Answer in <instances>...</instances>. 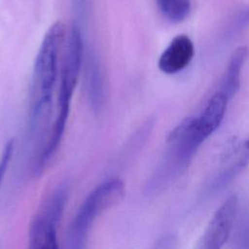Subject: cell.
Segmentation results:
<instances>
[{
    "mask_svg": "<svg viewBox=\"0 0 249 249\" xmlns=\"http://www.w3.org/2000/svg\"><path fill=\"white\" fill-rule=\"evenodd\" d=\"M249 23V10L242 13L237 20V24L240 25H247Z\"/></svg>",
    "mask_w": 249,
    "mask_h": 249,
    "instance_id": "8fae6325",
    "label": "cell"
},
{
    "mask_svg": "<svg viewBox=\"0 0 249 249\" xmlns=\"http://www.w3.org/2000/svg\"><path fill=\"white\" fill-rule=\"evenodd\" d=\"M164 18L173 23L183 21L191 12L190 0H156Z\"/></svg>",
    "mask_w": 249,
    "mask_h": 249,
    "instance_id": "ba28073f",
    "label": "cell"
},
{
    "mask_svg": "<svg viewBox=\"0 0 249 249\" xmlns=\"http://www.w3.org/2000/svg\"><path fill=\"white\" fill-rule=\"evenodd\" d=\"M124 194V184L120 179H110L95 187L83 201L68 227L65 235L66 247H86L89 232L96 218L119 203Z\"/></svg>",
    "mask_w": 249,
    "mask_h": 249,
    "instance_id": "3957f363",
    "label": "cell"
},
{
    "mask_svg": "<svg viewBox=\"0 0 249 249\" xmlns=\"http://www.w3.org/2000/svg\"><path fill=\"white\" fill-rule=\"evenodd\" d=\"M237 196L231 195L216 210L205 231L197 240L196 249H219L229 239L237 212Z\"/></svg>",
    "mask_w": 249,
    "mask_h": 249,
    "instance_id": "5b68a950",
    "label": "cell"
},
{
    "mask_svg": "<svg viewBox=\"0 0 249 249\" xmlns=\"http://www.w3.org/2000/svg\"><path fill=\"white\" fill-rule=\"evenodd\" d=\"M68 191L64 185L56 187L42 202L29 226V247L34 249H55L57 225L61 219Z\"/></svg>",
    "mask_w": 249,
    "mask_h": 249,
    "instance_id": "277c9868",
    "label": "cell"
},
{
    "mask_svg": "<svg viewBox=\"0 0 249 249\" xmlns=\"http://www.w3.org/2000/svg\"><path fill=\"white\" fill-rule=\"evenodd\" d=\"M195 48L192 40L184 34L172 39L159 58L158 66L165 74L182 71L193 59Z\"/></svg>",
    "mask_w": 249,
    "mask_h": 249,
    "instance_id": "8992f818",
    "label": "cell"
},
{
    "mask_svg": "<svg viewBox=\"0 0 249 249\" xmlns=\"http://www.w3.org/2000/svg\"><path fill=\"white\" fill-rule=\"evenodd\" d=\"M249 163V136L245 139L240 147V154L236 163V167L243 168Z\"/></svg>",
    "mask_w": 249,
    "mask_h": 249,
    "instance_id": "30bf717a",
    "label": "cell"
},
{
    "mask_svg": "<svg viewBox=\"0 0 249 249\" xmlns=\"http://www.w3.org/2000/svg\"><path fill=\"white\" fill-rule=\"evenodd\" d=\"M14 148H15V142L14 140H11L7 143V145L5 146L3 153L1 155L0 158V186L2 183V180L6 174V171L8 169L10 160L12 159L13 153H14Z\"/></svg>",
    "mask_w": 249,
    "mask_h": 249,
    "instance_id": "9c48e42d",
    "label": "cell"
},
{
    "mask_svg": "<svg viewBox=\"0 0 249 249\" xmlns=\"http://www.w3.org/2000/svg\"><path fill=\"white\" fill-rule=\"evenodd\" d=\"M67 32L61 21L47 30L37 53L29 91L28 135L33 145L31 165L34 164L47 142L51 125L53 100L58 84L62 54Z\"/></svg>",
    "mask_w": 249,
    "mask_h": 249,
    "instance_id": "6da1fadb",
    "label": "cell"
},
{
    "mask_svg": "<svg viewBox=\"0 0 249 249\" xmlns=\"http://www.w3.org/2000/svg\"><path fill=\"white\" fill-rule=\"evenodd\" d=\"M247 55V48L238 47L231 54L225 71L220 91L224 92L231 100L240 87V72Z\"/></svg>",
    "mask_w": 249,
    "mask_h": 249,
    "instance_id": "52a82bcc",
    "label": "cell"
},
{
    "mask_svg": "<svg viewBox=\"0 0 249 249\" xmlns=\"http://www.w3.org/2000/svg\"><path fill=\"white\" fill-rule=\"evenodd\" d=\"M84 44L81 31L77 24H73L67 33L62 54L57 86L55 116L45 147L37 162L32 167L34 175H39L43 172L50 160H52L55 154L62 139L70 111L72 96L82 68Z\"/></svg>",
    "mask_w": 249,
    "mask_h": 249,
    "instance_id": "7a4b0ae2",
    "label": "cell"
}]
</instances>
